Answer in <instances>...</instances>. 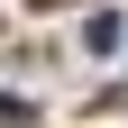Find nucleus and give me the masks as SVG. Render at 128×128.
<instances>
[{
	"label": "nucleus",
	"mask_w": 128,
	"mask_h": 128,
	"mask_svg": "<svg viewBox=\"0 0 128 128\" xmlns=\"http://www.w3.org/2000/svg\"><path fill=\"white\" fill-rule=\"evenodd\" d=\"M110 101H128V82H119V92H110Z\"/></svg>",
	"instance_id": "nucleus-2"
},
{
	"label": "nucleus",
	"mask_w": 128,
	"mask_h": 128,
	"mask_svg": "<svg viewBox=\"0 0 128 128\" xmlns=\"http://www.w3.org/2000/svg\"><path fill=\"white\" fill-rule=\"evenodd\" d=\"M82 46H92V55H110V46H119V18H110V9H92V28H82Z\"/></svg>",
	"instance_id": "nucleus-1"
}]
</instances>
